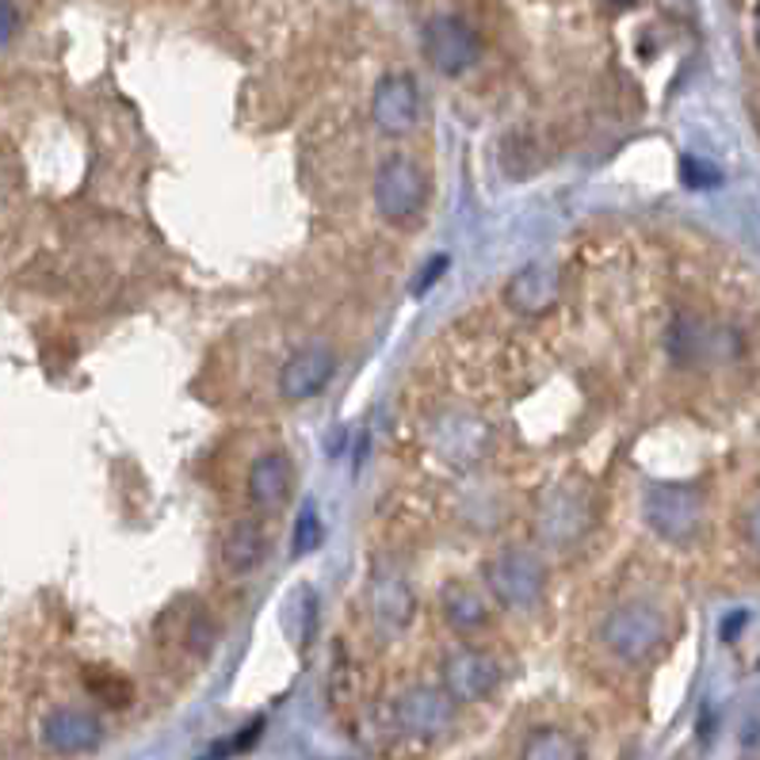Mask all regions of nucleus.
<instances>
[{
	"label": "nucleus",
	"instance_id": "obj_9",
	"mask_svg": "<svg viewBox=\"0 0 760 760\" xmlns=\"http://www.w3.org/2000/svg\"><path fill=\"white\" fill-rule=\"evenodd\" d=\"M420 115V92L409 73H386L371 92V123L391 138H402L417 126Z\"/></svg>",
	"mask_w": 760,
	"mask_h": 760
},
{
	"label": "nucleus",
	"instance_id": "obj_8",
	"mask_svg": "<svg viewBox=\"0 0 760 760\" xmlns=\"http://www.w3.org/2000/svg\"><path fill=\"white\" fill-rule=\"evenodd\" d=\"M444 696L451 704H478V699L493 696L501 684V665L486 654V649L462 646L444 662Z\"/></svg>",
	"mask_w": 760,
	"mask_h": 760
},
{
	"label": "nucleus",
	"instance_id": "obj_19",
	"mask_svg": "<svg viewBox=\"0 0 760 760\" xmlns=\"http://www.w3.org/2000/svg\"><path fill=\"white\" fill-rule=\"evenodd\" d=\"M680 180L688 184V188H719L722 173L711 165V160H704L696 154H684L680 157Z\"/></svg>",
	"mask_w": 760,
	"mask_h": 760
},
{
	"label": "nucleus",
	"instance_id": "obj_4",
	"mask_svg": "<svg viewBox=\"0 0 760 760\" xmlns=\"http://www.w3.org/2000/svg\"><path fill=\"white\" fill-rule=\"evenodd\" d=\"M593 523V497H589L585 486L577 481H562V486H551L539 501L535 512V528L539 539L551 546H573L581 543V535Z\"/></svg>",
	"mask_w": 760,
	"mask_h": 760
},
{
	"label": "nucleus",
	"instance_id": "obj_23",
	"mask_svg": "<svg viewBox=\"0 0 760 760\" xmlns=\"http://www.w3.org/2000/svg\"><path fill=\"white\" fill-rule=\"evenodd\" d=\"M12 31H15V8L12 4H0V46L12 39Z\"/></svg>",
	"mask_w": 760,
	"mask_h": 760
},
{
	"label": "nucleus",
	"instance_id": "obj_7",
	"mask_svg": "<svg viewBox=\"0 0 760 760\" xmlns=\"http://www.w3.org/2000/svg\"><path fill=\"white\" fill-rule=\"evenodd\" d=\"M428 440H433L436 455L444 462H451V467H475V462L489 455V447H493V428L486 420L470 417V413L447 409L433 420Z\"/></svg>",
	"mask_w": 760,
	"mask_h": 760
},
{
	"label": "nucleus",
	"instance_id": "obj_12",
	"mask_svg": "<svg viewBox=\"0 0 760 760\" xmlns=\"http://www.w3.org/2000/svg\"><path fill=\"white\" fill-rule=\"evenodd\" d=\"M100 738H104V726H100L96 711H89V707H58L42 722V741L62 757L92 753L100 746Z\"/></svg>",
	"mask_w": 760,
	"mask_h": 760
},
{
	"label": "nucleus",
	"instance_id": "obj_18",
	"mask_svg": "<svg viewBox=\"0 0 760 760\" xmlns=\"http://www.w3.org/2000/svg\"><path fill=\"white\" fill-rule=\"evenodd\" d=\"M260 559H264V531L257 528V523L241 520L230 528V535H226L222 543V562L230 573H249L257 570Z\"/></svg>",
	"mask_w": 760,
	"mask_h": 760
},
{
	"label": "nucleus",
	"instance_id": "obj_5",
	"mask_svg": "<svg viewBox=\"0 0 760 760\" xmlns=\"http://www.w3.org/2000/svg\"><path fill=\"white\" fill-rule=\"evenodd\" d=\"M375 207L386 222H409L425 210L428 202V176L417 160L409 157H386L375 173Z\"/></svg>",
	"mask_w": 760,
	"mask_h": 760
},
{
	"label": "nucleus",
	"instance_id": "obj_6",
	"mask_svg": "<svg viewBox=\"0 0 760 760\" xmlns=\"http://www.w3.org/2000/svg\"><path fill=\"white\" fill-rule=\"evenodd\" d=\"M420 46H425V58L433 62V70L444 73V77H462L467 70H475L481 58L478 31L455 12L433 15L425 23V31H420Z\"/></svg>",
	"mask_w": 760,
	"mask_h": 760
},
{
	"label": "nucleus",
	"instance_id": "obj_21",
	"mask_svg": "<svg viewBox=\"0 0 760 760\" xmlns=\"http://www.w3.org/2000/svg\"><path fill=\"white\" fill-rule=\"evenodd\" d=\"M89 688L96 691V696H104L107 704H115V707L126 704V696H131V684H126L123 677H112V673H104V669L92 673V677H89Z\"/></svg>",
	"mask_w": 760,
	"mask_h": 760
},
{
	"label": "nucleus",
	"instance_id": "obj_14",
	"mask_svg": "<svg viewBox=\"0 0 760 760\" xmlns=\"http://www.w3.org/2000/svg\"><path fill=\"white\" fill-rule=\"evenodd\" d=\"M559 299V275L543 264H531L517 272L504 287V302L520 314H546Z\"/></svg>",
	"mask_w": 760,
	"mask_h": 760
},
{
	"label": "nucleus",
	"instance_id": "obj_16",
	"mask_svg": "<svg viewBox=\"0 0 760 760\" xmlns=\"http://www.w3.org/2000/svg\"><path fill=\"white\" fill-rule=\"evenodd\" d=\"M520 760H585V741L562 726H539L523 738Z\"/></svg>",
	"mask_w": 760,
	"mask_h": 760
},
{
	"label": "nucleus",
	"instance_id": "obj_20",
	"mask_svg": "<svg viewBox=\"0 0 760 760\" xmlns=\"http://www.w3.org/2000/svg\"><path fill=\"white\" fill-rule=\"evenodd\" d=\"M317 543H321V517L314 504H306V509L299 512V520H294L291 546H294V554H306V551H314Z\"/></svg>",
	"mask_w": 760,
	"mask_h": 760
},
{
	"label": "nucleus",
	"instance_id": "obj_1",
	"mask_svg": "<svg viewBox=\"0 0 760 760\" xmlns=\"http://www.w3.org/2000/svg\"><path fill=\"white\" fill-rule=\"evenodd\" d=\"M486 589L509 612H528L543 601L546 565L528 546H504L486 562Z\"/></svg>",
	"mask_w": 760,
	"mask_h": 760
},
{
	"label": "nucleus",
	"instance_id": "obj_3",
	"mask_svg": "<svg viewBox=\"0 0 760 760\" xmlns=\"http://www.w3.org/2000/svg\"><path fill=\"white\" fill-rule=\"evenodd\" d=\"M601 638L620 662L642 665L649 657H657V649L669 642V623L649 604H623L615 612H607Z\"/></svg>",
	"mask_w": 760,
	"mask_h": 760
},
{
	"label": "nucleus",
	"instance_id": "obj_13",
	"mask_svg": "<svg viewBox=\"0 0 760 760\" xmlns=\"http://www.w3.org/2000/svg\"><path fill=\"white\" fill-rule=\"evenodd\" d=\"M294 467L283 451H264L249 462V501L257 512H275L291 501Z\"/></svg>",
	"mask_w": 760,
	"mask_h": 760
},
{
	"label": "nucleus",
	"instance_id": "obj_11",
	"mask_svg": "<svg viewBox=\"0 0 760 760\" xmlns=\"http://www.w3.org/2000/svg\"><path fill=\"white\" fill-rule=\"evenodd\" d=\"M394 715H398V730L405 738H417V741L444 738L455 726V704L440 688H428V684L405 691L398 707H394Z\"/></svg>",
	"mask_w": 760,
	"mask_h": 760
},
{
	"label": "nucleus",
	"instance_id": "obj_15",
	"mask_svg": "<svg viewBox=\"0 0 760 760\" xmlns=\"http://www.w3.org/2000/svg\"><path fill=\"white\" fill-rule=\"evenodd\" d=\"M371 607L383 631H405L413 620V589L402 573H378L371 585Z\"/></svg>",
	"mask_w": 760,
	"mask_h": 760
},
{
	"label": "nucleus",
	"instance_id": "obj_10",
	"mask_svg": "<svg viewBox=\"0 0 760 760\" xmlns=\"http://www.w3.org/2000/svg\"><path fill=\"white\" fill-rule=\"evenodd\" d=\"M336 375V352L321 341L302 344L299 352H291L280 367V394L287 402H306L317 398Z\"/></svg>",
	"mask_w": 760,
	"mask_h": 760
},
{
	"label": "nucleus",
	"instance_id": "obj_2",
	"mask_svg": "<svg viewBox=\"0 0 760 760\" xmlns=\"http://www.w3.org/2000/svg\"><path fill=\"white\" fill-rule=\"evenodd\" d=\"M646 523L657 539L684 546L704 528V489L688 481H657L646 493Z\"/></svg>",
	"mask_w": 760,
	"mask_h": 760
},
{
	"label": "nucleus",
	"instance_id": "obj_17",
	"mask_svg": "<svg viewBox=\"0 0 760 760\" xmlns=\"http://www.w3.org/2000/svg\"><path fill=\"white\" fill-rule=\"evenodd\" d=\"M440 607H444L447 623H451L459 635H470V631H478V627H486V623H489V604L481 601L470 585H462V581L444 585Z\"/></svg>",
	"mask_w": 760,
	"mask_h": 760
},
{
	"label": "nucleus",
	"instance_id": "obj_22",
	"mask_svg": "<svg viewBox=\"0 0 760 760\" xmlns=\"http://www.w3.org/2000/svg\"><path fill=\"white\" fill-rule=\"evenodd\" d=\"M447 264H451V260H447L444 257V252H440V257H436V260H428V264H425V272H420V280L417 283H413V294H417V299H420V294H425L428 291V287H433L436 280H440V275H444V268Z\"/></svg>",
	"mask_w": 760,
	"mask_h": 760
}]
</instances>
